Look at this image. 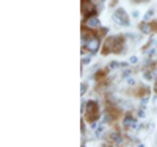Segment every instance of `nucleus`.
Listing matches in <instances>:
<instances>
[{
  "label": "nucleus",
  "instance_id": "f257e3e1",
  "mask_svg": "<svg viewBox=\"0 0 157 147\" xmlns=\"http://www.w3.org/2000/svg\"><path fill=\"white\" fill-rule=\"evenodd\" d=\"M82 42H83V49L86 52H90V53L98 52L99 50V46H101L99 38L94 36V35H91V33H88V28H85V31L82 35Z\"/></svg>",
  "mask_w": 157,
  "mask_h": 147
},
{
  "label": "nucleus",
  "instance_id": "f03ea898",
  "mask_svg": "<svg viewBox=\"0 0 157 147\" xmlns=\"http://www.w3.org/2000/svg\"><path fill=\"white\" fill-rule=\"evenodd\" d=\"M123 46H124V39L121 38V36H112V38H109L107 41H105V46H104V53H112V52H115V53H118L121 49H123Z\"/></svg>",
  "mask_w": 157,
  "mask_h": 147
},
{
  "label": "nucleus",
  "instance_id": "7ed1b4c3",
  "mask_svg": "<svg viewBox=\"0 0 157 147\" xmlns=\"http://www.w3.org/2000/svg\"><path fill=\"white\" fill-rule=\"evenodd\" d=\"M85 119L88 122H94L98 116H99V108H98V103L93 102V100H90L86 105H85Z\"/></svg>",
  "mask_w": 157,
  "mask_h": 147
},
{
  "label": "nucleus",
  "instance_id": "20e7f679",
  "mask_svg": "<svg viewBox=\"0 0 157 147\" xmlns=\"http://www.w3.org/2000/svg\"><path fill=\"white\" fill-rule=\"evenodd\" d=\"M94 11H96V6H94V3L91 2V0H82V14L85 17L94 14Z\"/></svg>",
  "mask_w": 157,
  "mask_h": 147
},
{
  "label": "nucleus",
  "instance_id": "39448f33",
  "mask_svg": "<svg viewBox=\"0 0 157 147\" xmlns=\"http://www.w3.org/2000/svg\"><path fill=\"white\" fill-rule=\"evenodd\" d=\"M85 28H88V30H98V28H101L99 19H98L94 14L85 17Z\"/></svg>",
  "mask_w": 157,
  "mask_h": 147
},
{
  "label": "nucleus",
  "instance_id": "423d86ee",
  "mask_svg": "<svg viewBox=\"0 0 157 147\" xmlns=\"http://www.w3.org/2000/svg\"><path fill=\"white\" fill-rule=\"evenodd\" d=\"M113 20H115L118 25H127V24H129V19H127L126 13H124L123 9L115 11V14H113Z\"/></svg>",
  "mask_w": 157,
  "mask_h": 147
},
{
  "label": "nucleus",
  "instance_id": "0eeeda50",
  "mask_svg": "<svg viewBox=\"0 0 157 147\" xmlns=\"http://www.w3.org/2000/svg\"><path fill=\"white\" fill-rule=\"evenodd\" d=\"M124 125H126L129 130H132V128L137 125V122H135V119H134V117L127 116V117H124Z\"/></svg>",
  "mask_w": 157,
  "mask_h": 147
},
{
  "label": "nucleus",
  "instance_id": "6e6552de",
  "mask_svg": "<svg viewBox=\"0 0 157 147\" xmlns=\"http://www.w3.org/2000/svg\"><path fill=\"white\" fill-rule=\"evenodd\" d=\"M137 2H145V0H137Z\"/></svg>",
  "mask_w": 157,
  "mask_h": 147
}]
</instances>
